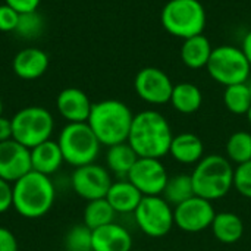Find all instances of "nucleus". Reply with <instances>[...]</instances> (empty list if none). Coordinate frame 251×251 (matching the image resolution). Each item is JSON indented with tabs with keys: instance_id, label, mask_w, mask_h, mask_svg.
I'll return each instance as SVG.
<instances>
[{
	"instance_id": "nucleus-15",
	"label": "nucleus",
	"mask_w": 251,
	"mask_h": 251,
	"mask_svg": "<svg viewBox=\"0 0 251 251\" xmlns=\"http://www.w3.org/2000/svg\"><path fill=\"white\" fill-rule=\"evenodd\" d=\"M56 106L59 113L63 119L68 121V124H76L88 121L93 103L82 90L69 87L59 93L56 99Z\"/></svg>"
},
{
	"instance_id": "nucleus-37",
	"label": "nucleus",
	"mask_w": 251,
	"mask_h": 251,
	"mask_svg": "<svg viewBox=\"0 0 251 251\" xmlns=\"http://www.w3.org/2000/svg\"><path fill=\"white\" fill-rule=\"evenodd\" d=\"M241 49H243V51H244V54H246V57L249 59V62H250L251 65V29L246 34V37H244V40H243V46H241Z\"/></svg>"
},
{
	"instance_id": "nucleus-32",
	"label": "nucleus",
	"mask_w": 251,
	"mask_h": 251,
	"mask_svg": "<svg viewBox=\"0 0 251 251\" xmlns=\"http://www.w3.org/2000/svg\"><path fill=\"white\" fill-rule=\"evenodd\" d=\"M19 21V13L10 7L9 4H0V31L1 32H10L16 29Z\"/></svg>"
},
{
	"instance_id": "nucleus-38",
	"label": "nucleus",
	"mask_w": 251,
	"mask_h": 251,
	"mask_svg": "<svg viewBox=\"0 0 251 251\" xmlns=\"http://www.w3.org/2000/svg\"><path fill=\"white\" fill-rule=\"evenodd\" d=\"M246 118H247L249 124H250V125H251V106H250V109L247 110V113H246Z\"/></svg>"
},
{
	"instance_id": "nucleus-31",
	"label": "nucleus",
	"mask_w": 251,
	"mask_h": 251,
	"mask_svg": "<svg viewBox=\"0 0 251 251\" xmlns=\"http://www.w3.org/2000/svg\"><path fill=\"white\" fill-rule=\"evenodd\" d=\"M234 188L246 199H251V160L234 168Z\"/></svg>"
},
{
	"instance_id": "nucleus-11",
	"label": "nucleus",
	"mask_w": 251,
	"mask_h": 251,
	"mask_svg": "<svg viewBox=\"0 0 251 251\" xmlns=\"http://www.w3.org/2000/svg\"><path fill=\"white\" fill-rule=\"evenodd\" d=\"M112 182L113 181L109 169L97 163H90L75 168L71 176V184L74 191L76 193V196H79L87 201L104 199Z\"/></svg>"
},
{
	"instance_id": "nucleus-27",
	"label": "nucleus",
	"mask_w": 251,
	"mask_h": 251,
	"mask_svg": "<svg viewBox=\"0 0 251 251\" xmlns=\"http://www.w3.org/2000/svg\"><path fill=\"white\" fill-rule=\"evenodd\" d=\"M228 160L237 165H243L251 160V132L237 131L229 135L225 146Z\"/></svg>"
},
{
	"instance_id": "nucleus-20",
	"label": "nucleus",
	"mask_w": 251,
	"mask_h": 251,
	"mask_svg": "<svg viewBox=\"0 0 251 251\" xmlns=\"http://www.w3.org/2000/svg\"><path fill=\"white\" fill-rule=\"evenodd\" d=\"M63 154L57 141L47 140L31 149V169L50 176L57 172L63 163Z\"/></svg>"
},
{
	"instance_id": "nucleus-10",
	"label": "nucleus",
	"mask_w": 251,
	"mask_h": 251,
	"mask_svg": "<svg viewBox=\"0 0 251 251\" xmlns=\"http://www.w3.org/2000/svg\"><path fill=\"white\" fill-rule=\"evenodd\" d=\"M215 216L216 210L213 203L199 196H194L174 207L175 225L188 234H199L209 229Z\"/></svg>"
},
{
	"instance_id": "nucleus-12",
	"label": "nucleus",
	"mask_w": 251,
	"mask_h": 251,
	"mask_svg": "<svg viewBox=\"0 0 251 251\" xmlns=\"http://www.w3.org/2000/svg\"><path fill=\"white\" fill-rule=\"evenodd\" d=\"M126 179L143 196H162L169 179V174L160 159L138 157Z\"/></svg>"
},
{
	"instance_id": "nucleus-1",
	"label": "nucleus",
	"mask_w": 251,
	"mask_h": 251,
	"mask_svg": "<svg viewBox=\"0 0 251 251\" xmlns=\"http://www.w3.org/2000/svg\"><path fill=\"white\" fill-rule=\"evenodd\" d=\"M172 138V128L160 112L143 110L134 115L126 143L138 157L162 159L169 154Z\"/></svg>"
},
{
	"instance_id": "nucleus-14",
	"label": "nucleus",
	"mask_w": 251,
	"mask_h": 251,
	"mask_svg": "<svg viewBox=\"0 0 251 251\" xmlns=\"http://www.w3.org/2000/svg\"><path fill=\"white\" fill-rule=\"evenodd\" d=\"M31 150L18 141L0 143V178L13 184L31 172Z\"/></svg>"
},
{
	"instance_id": "nucleus-39",
	"label": "nucleus",
	"mask_w": 251,
	"mask_h": 251,
	"mask_svg": "<svg viewBox=\"0 0 251 251\" xmlns=\"http://www.w3.org/2000/svg\"><path fill=\"white\" fill-rule=\"evenodd\" d=\"M1 113H3V103H1V99H0V116H1Z\"/></svg>"
},
{
	"instance_id": "nucleus-19",
	"label": "nucleus",
	"mask_w": 251,
	"mask_h": 251,
	"mask_svg": "<svg viewBox=\"0 0 251 251\" xmlns=\"http://www.w3.org/2000/svg\"><path fill=\"white\" fill-rule=\"evenodd\" d=\"M143 197L144 196L126 178L112 182L106 194V200L113 207V210L122 215L134 213Z\"/></svg>"
},
{
	"instance_id": "nucleus-23",
	"label": "nucleus",
	"mask_w": 251,
	"mask_h": 251,
	"mask_svg": "<svg viewBox=\"0 0 251 251\" xmlns=\"http://www.w3.org/2000/svg\"><path fill=\"white\" fill-rule=\"evenodd\" d=\"M169 103L176 112L182 115H191V113H196L201 107L203 94H201V90L196 84L179 82L174 85Z\"/></svg>"
},
{
	"instance_id": "nucleus-3",
	"label": "nucleus",
	"mask_w": 251,
	"mask_h": 251,
	"mask_svg": "<svg viewBox=\"0 0 251 251\" xmlns=\"http://www.w3.org/2000/svg\"><path fill=\"white\" fill-rule=\"evenodd\" d=\"M13 209L25 219H38L49 213L56 200V188L50 176L35 171L12 184Z\"/></svg>"
},
{
	"instance_id": "nucleus-16",
	"label": "nucleus",
	"mask_w": 251,
	"mask_h": 251,
	"mask_svg": "<svg viewBox=\"0 0 251 251\" xmlns=\"http://www.w3.org/2000/svg\"><path fill=\"white\" fill-rule=\"evenodd\" d=\"M132 237L126 228L112 222L93 231V251H131Z\"/></svg>"
},
{
	"instance_id": "nucleus-26",
	"label": "nucleus",
	"mask_w": 251,
	"mask_h": 251,
	"mask_svg": "<svg viewBox=\"0 0 251 251\" xmlns=\"http://www.w3.org/2000/svg\"><path fill=\"white\" fill-rule=\"evenodd\" d=\"M115 218L116 212L109 204L106 197L88 201L84 209V225L91 231L115 222Z\"/></svg>"
},
{
	"instance_id": "nucleus-5",
	"label": "nucleus",
	"mask_w": 251,
	"mask_h": 251,
	"mask_svg": "<svg viewBox=\"0 0 251 251\" xmlns=\"http://www.w3.org/2000/svg\"><path fill=\"white\" fill-rule=\"evenodd\" d=\"M160 21L166 32L187 40L203 34L207 16L200 0H169L162 9Z\"/></svg>"
},
{
	"instance_id": "nucleus-35",
	"label": "nucleus",
	"mask_w": 251,
	"mask_h": 251,
	"mask_svg": "<svg viewBox=\"0 0 251 251\" xmlns=\"http://www.w3.org/2000/svg\"><path fill=\"white\" fill-rule=\"evenodd\" d=\"M41 0H4L6 4L13 7L18 13H26L37 10Z\"/></svg>"
},
{
	"instance_id": "nucleus-8",
	"label": "nucleus",
	"mask_w": 251,
	"mask_h": 251,
	"mask_svg": "<svg viewBox=\"0 0 251 251\" xmlns=\"http://www.w3.org/2000/svg\"><path fill=\"white\" fill-rule=\"evenodd\" d=\"M10 121L13 132L12 138L29 150L50 140L54 128L51 113L40 106L24 107L16 112Z\"/></svg>"
},
{
	"instance_id": "nucleus-18",
	"label": "nucleus",
	"mask_w": 251,
	"mask_h": 251,
	"mask_svg": "<svg viewBox=\"0 0 251 251\" xmlns=\"http://www.w3.org/2000/svg\"><path fill=\"white\" fill-rule=\"evenodd\" d=\"M169 154L181 165H197L204 157V144L199 135L193 132H181L174 135Z\"/></svg>"
},
{
	"instance_id": "nucleus-13",
	"label": "nucleus",
	"mask_w": 251,
	"mask_h": 251,
	"mask_svg": "<svg viewBox=\"0 0 251 251\" xmlns=\"http://www.w3.org/2000/svg\"><path fill=\"white\" fill-rule=\"evenodd\" d=\"M134 88L143 101L160 106L171 101L174 84L165 71L154 66H147L135 75Z\"/></svg>"
},
{
	"instance_id": "nucleus-24",
	"label": "nucleus",
	"mask_w": 251,
	"mask_h": 251,
	"mask_svg": "<svg viewBox=\"0 0 251 251\" xmlns=\"http://www.w3.org/2000/svg\"><path fill=\"white\" fill-rule=\"evenodd\" d=\"M137 160H138L137 153L126 141L107 147V153H106L107 169L116 174L118 176H121L122 179L128 176L129 171L132 169Z\"/></svg>"
},
{
	"instance_id": "nucleus-22",
	"label": "nucleus",
	"mask_w": 251,
	"mask_h": 251,
	"mask_svg": "<svg viewBox=\"0 0 251 251\" xmlns=\"http://www.w3.org/2000/svg\"><path fill=\"white\" fill-rule=\"evenodd\" d=\"M215 238L222 244H235L244 235V222L243 219L232 212H219L216 213L212 226Z\"/></svg>"
},
{
	"instance_id": "nucleus-7",
	"label": "nucleus",
	"mask_w": 251,
	"mask_h": 251,
	"mask_svg": "<svg viewBox=\"0 0 251 251\" xmlns=\"http://www.w3.org/2000/svg\"><path fill=\"white\" fill-rule=\"evenodd\" d=\"M206 69L213 81L229 87L249 81L251 65L241 47L222 44L213 49Z\"/></svg>"
},
{
	"instance_id": "nucleus-36",
	"label": "nucleus",
	"mask_w": 251,
	"mask_h": 251,
	"mask_svg": "<svg viewBox=\"0 0 251 251\" xmlns=\"http://www.w3.org/2000/svg\"><path fill=\"white\" fill-rule=\"evenodd\" d=\"M12 121L4 116H0V143L12 140Z\"/></svg>"
},
{
	"instance_id": "nucleus-25",
	"label": "nucleus",
	"mask_w": 251,
	"mask_h": 251,
	"mask_svg": "<svg viewBox=\"0 0 251 251\" xmlns=\"http://www.w3.org/2000/svg\"><path fill=\"white\" fill-rule=\"evenodd\" d=\"M194 185L193 178L188 174H178L174 176H169L166 187L162 193V197L172 206L176 207L178 204L187 201L188 199L194 197Z\"/></svg>"
},
{
	"instance_id": "nucleus-4",
	"label": "nucleus",
	"mask_w": 251,
	"mask_h": 251,
	"mask_svg": "<svg viewBox=\"0 0 251 251\" xmlns=\"http://www.w3.org/2000/svg\"><path fill=\"white\" fill-rule=\"evenodd\" d=\"M194 193L209 201L221 200L234 188V168L226 156H204L191 174Z\"/></svg>"
},
{
	"instance_id": "nucleus-21",
	"label": "nucleus",
	"mask_w": 251,
	"mask_h": 251,
	"mask_svg": "<svg viewBox=\"0 0 251 251\" xmlns=\"http://www.w3.org/2000/svg\"><path fill=\"white\" fill-rule=\"evenodd\" d=\"M213 47L209 38L204 34L190 37L184 40L181 46V60L190 69H201L206 68L210 59Z\"/></svg>"
},
{
	"instance_id": "nucleus-9",
	"label": "nucleus",
	"mask_w": 251,
	"mask_h": 251,
	"mask_svg": "<svg viewBox=\"0 0 251 251\" xmlns=\"http://www.w3.org/2000/svg\"><path fill=\"white\" fill-rule=\"evenodd\" d=\"M137 226L150 238L168 235L174 225V207L162 196H144L132 213Z\"/></svg>"
},
{
	"instance_id": "nucleus-34",
	"label": "nucleus",
	"mask_w": 251,
	"mask_h": 251,
	"mask_svg": "<svg viewBox=\"0 0 251 251\" xmlns=\"http://www.w3.org/2000/svg\"><path fill=\"white\" fill-rule=\"evenodd\" d=\"M0 251H18V241L7 228L0 226Z\"/></svg>"
},
{
	"instance_id": "nucleus-41",
	"label": "nucleus",
	"mask_w": 251,
	"mask_h": 251,
	"mask_svg": "<svg viewBox=\"0 0 251 251\" xmlns=\"http://www.w3.org/2000/svg\"><path fill=\"white\" fill-rule=\"evenodd\" d=\"M131 251H140V250H131Z\"/></svg>"
},
{
	"instance_id": "nucleus-40",
	"label": "nucleus",
	"mask_w": 251,
	"mask_h": 251,
	"mask_svg": "<svg viewBox=\"0 0 251 251\" xmlns=\"http://www.w3.org/2000/svg\"><path fill=\"white\" fill-rule=\"evenodd\" d=\"M247 87H249V91H250V96H251V81L250 79L247 81Z\"/></svg>"
},
{
	"instance_id": "nucleus-33",
	"label": "nucleus",
	"mask_w": 251,
	"mask_h": 251,
	"mask_svg": "<svg viewBox=\"0 0 251 251\" xmlns=\"http://www.w3.org/2000/svg\"><path fill=\"white\" fill-rule=\"evenodd\" d=\"M12 206H13L12 184L0 178V215L7 212Z\"/></svg>"
},
{
	"instance_id": "nucleus-28",
	"label": "nucleus",
	"mask_w": 251,
	"mask_h": 251,
	"mask_svg": "<svg viewBox=\"0 0 251 251\" xmlns=\"http://www.w3.org/2000/svg\"><path fill=\"white\" fill-rule=\"evenodd\" d=\"M224 104L231 113L246 116L247 110L251 106V96L249 87H247V82L225 87Z\"/></svg>"
},
{
	"instance_id": "nucleus-30",
	"label": "nucleus",
	"mask_w": 251,
	"mask_h": 251,
	"mask_svg": "<svg viewBox=\"0 0 251 251\" xmlns=\"http://www.w3.org/2000/svg\"><path fill=\"white\" fill-rule=\"evenodd\" d=\"M66 251H93V231L82 225L72 226L65 237Z\"/></svg>"
},
{
	"instance_id": "nucleus-17",
	"label": "nucleus",
	"mask_w": 251,
	"mask_h": 251,
	"mask_svg": "<svg viewBox=\"0 0 251 251\" xmlns=\"http://www.w3.org/2000/svg\"><path fill=\"white\" fill-rule=\"evenodd\" d=\"M49 68V56L37 47L21 50L13 59V71L22 79H37L46 74Z\"/></svg>"
},
{
	"instance_id": "nucleus-29",
	"label": "nucleus",
	"mask_w": 251,
	"mask_h": 251,
	"mask_svg": "<svg viewBox=\"0 0 251 251\" xmlns=\"http://www.w3.org/2000/svg\"><path fill=\"white\" fill-rule=\"evenodd\" d=\"M43 29H44V19L37 10L19 13V21H18L15 32L21 38H25V40L37 38L41 35Z\"/></svg>"
},
{
	"instance_id": "nucleus-6",
	"label": "nucleus",
	"mask_w": 251,
	"mask_h": 251,
	"mask_svg": "<svg viewBox=\"0 0 251 251\" xmlns=\"http://www.w3.org/2000/svg\"><path fill=\"white\" fill-rule=\"evenodd\" d=\"M57 144L63 160L74 168L94 163L100 154V141L87 122L68 124L59 134Z\"/></svg>"
},
{
	"instance_id": "nucleus-2",
	"label": "nucleus",
	"mask_w": 251,
	"mask_h": 251,
	"mask_svg": "<svg viewBox=\"0 0 251 251\" xmlns=\"http://www.w3.org/2000/svg\"><path fill=\"white\" fill-rule=\"evenodd\" d=\"M132 119L134 113L124 101L107 99L93 103L87 124L100 144L110 147L128 140Z\"/></svg>"
}]
</instances>
